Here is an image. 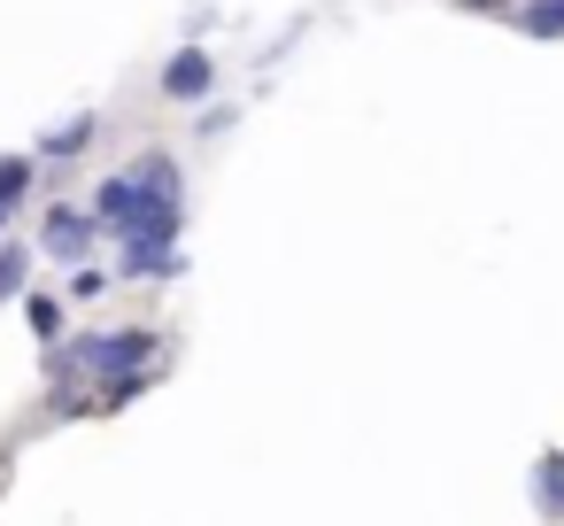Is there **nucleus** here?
Segmentation results:
<instances>
[{
    "label": "nucleus",
    "instance_id": "obj_8",
    "mask_svg": "<svg viewBox=\"0 0 564 526\" xmlns=\"http://www.w3.org/2000/svg\"><path fill=\"white\" fill-rule=\"evenodd\" d=\"M24 279H32V248L24 240H0V302L24 294Z\"/></svg>",
    "mask_w": 564,
    "mask_h": 526
},
{
    "label": "nucleus",
    "instance_id": "obj_9",
    "mask_svg": "<svg viewBox=\"0 0 564 526\" xmlns=\"http://www.w3.org/2000/svg\"><path fill=\"white\" fill-rule=\"evenodd\" d=\"M24 318H32V333H40V341H55V333H63V302H55V294H24Z\"/></svg>",
    "mask_w": 564,
    "mask_h": 526
},
{
    "label": "nucleus",
    "instance_id": "obj_3",
    "mask_svg": "<svg viewBox=\"0 0 564 526\" xmlns=\"http://www.w3.org/2000/svg\"><path fill=\"white\" fill-rule=\"evenodd\" d=\"M209 86H217L209 47H178V55H171V71H163V94H171V101H209Z\"/></svg>",
    "mask_w": 564,
    "mask_h": 526
},
{
    "label": "nucleus",
    "instance_id": "obj_1",
    "mask_svg": "<svg viewBox=\"0 0 564 526\" xmlns=\"http://www.w3.org/2000/svg\"><path fill=\"white\" fill-rule=\"evenodd\" d=\"M148 356H155V333H86L78 348H70V364L78 372H94V379H117V395H132V379L148 372Z\"/></svg>",
    "mask_w": 564,
    "mask_h": 526
},
{
    "label": "nucleus",
    "instance_id": "obj_2",
    "mask_svg": "<svg viewBox=\"0 0 564 526\" xmlns=\"http://www.w3.org/2000/svg\"><path fill=\"white\" fill-rule=\"evenodd\" d=\"M94 233H101V225H94V210L55 202V210H47V225H40V248H47V256H63V264H86V256H94Z\"/></svg>",
    "mask_w": 564,
    "mask_h": 526
},
{
    "label": "nucleus",
    "instance_id": "obj_10",
    "mask_svg": "<svg viewBox=\"0 0 564 526\" xmlns=\"http://www.w3.org/2000/svg\"><path fill=\"white\" fill-rule=\"evenodd\" d=\"M456 9H479V17H510L518 0H456Z\"/></svg>",
    "mask_w": 564,
    "mask_h": 526
},
{
    "label": "nucleus",
    "instance_id": "obj_7",
    "mask_svg": "<svg viewBox=\"0 0 564 526\" xmlns=\"http://www.w3.org/2000/svg\"><path fill=\"white\" fill-rule=\"evenodd\" d=\"M533 503H541L549 518H564V449L541 457V472H533Z\"/></svg>",
    "mask_w": 564,
    "mask_h": 526
},
{
    "label": "nucleus",
    "instance_id": "obj_5",
    "mask_svg": "<svg viewBox=\"0 0 564 526\" xmlns=\"http://www.w3.org/2000/svg\"><path fill=\"white\" fill-rule=\"evenodd\" d=\"M24 194H32V155H9L0 163V225L24 210Z\"/></svg>",
    "mask_w": 564,
    "mask_h": 526
},
{
    "label": "nucleus",
    "instance_id": "obj_6",
    "mask_svg": "<svg viewBox=\"0 0 564 526\" xmlns=\"http://www.w3.org/2000/svg\"><path fill=\"white\" fill-rule=\"evenodd\" d=\"M78 148H94V109H78V117H63L47 140H40V155H78Z\"/></svg>",
    "mask_w": 564,
    "mask_h": 526
},
{
    "label": "nucleus",
    "instance_id": "obj_4",
    "mask_svg": "<svg viewBox=\"0 0 564 526\" xmlns=\"http://www.w3.org/2000/svg\"><path fill=\"white\" fill-rule=\"evenodd\" d=\"M525 40H564V0H525V9H510Z\"/></svg>",
    "mask_w": 564,
    "mask_h": 526
}]
</instances>
